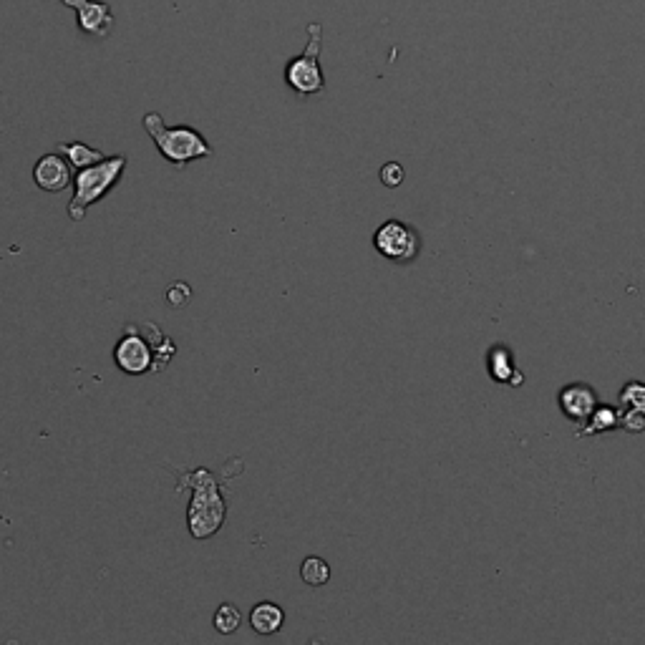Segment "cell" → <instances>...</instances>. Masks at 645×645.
Returning a JSON list of instances; mask_svg holds the SVG:
<instances>
[{"instance_id":"e0dca14e","label":"cell","mask_w":645,"mask_h":645,"mask_svg":"<svg viewBox=\"0 0 645 645\" xmlns=\"http://www.w3.org/2000/svg\"><path fill=\"white\" fill-rule=\"evenodd\" d=\"M212 623H215L217 633L232 635L237 628H240L242 615H240V610H237L232 603H222L220 608H217V613H215V618H212Z\"/></svg>"},{"instance_id":"4fadbf2b","label":"cell","mask_w":645,"mask_h":645,"mask_svg":"<svg viewBox=\"0 0 645 645\" xmlns=\"http://www.w3.org/2000/svg\"><path fill=\"white\" fill-rule=\"evenodd\" d=\"M285 623V613L275 603H257L250 610V625L260 635H275Z\"/></svg>"},{"instance_id":"52a82bcc","label":"cell","mask_w":645,"mask_h":645,"mask_svg":"<svg viewBox=\"0 0 645 645\" xmlns=\"http://www.w3.org/2000/svg\"><path fill=\"white\" fill-rule=\"evenodd\" d=\"M63 6H69L76 11V21H79V31L84 36L91 38H104L111 36L116 26L114 11H111L109 3L104 0H61Z\"/></svg>"},{"instance_id":"d6986e66","label":"cell","mask_w":645,"mask_h":645,"mask_svg":"<svg viewBox=\"0 0 645 645\" xmlns=\"http://www.w3.org/2000/svg\"><path fill=\"white\" fill-rule=\"evenodd\" d=\"M189 300H192V288L187 283H174L172 288L167 290V303L172 310L187 308Z\"/></svg>"},{"instance_id":"8fae6325","label":"cell","mask_w":645,"mask_h":645,"mask_svg":"<svg viewBox=\"0 0 645 645\" xmlns=\"http://www.w3.org/2000/svg\"><path fill=\"white\" fill-rule=\"evenodd\" d=\"M137 328L144 333V338H147L149 346H152L154 351V373L164 371V368L169 366V361L174 358V353H177L174 341L167 336V333L159 331L154 323H137Z\"/></svg>"},{"instance_id":"ffe728a7","label":"cell","mask_w":645,"mask_h":645,"mask_svg":"<svg viewBox=\"0 0 645 645\" xmlns=\"http://www.w3.org/2000/svg\"><path fill=\"white\" fill-rule=\"evenodd\" d=\"M378 177H381V182L386 184V187H401V184H404V167H401L399 162H386L381 167Z\"/></svg>"},{"instance_id":"6da1fadb","label":"cell","mask_w":645,"mask_h":645,"mask_svg":"<svg viewBox=\"0 0 645 645\" xmlns=\"http://www.w3.org/2000/svg\"><path fill=\"white\" fill-rule=\"evenodd\" d=\"M179 484L192 489V502L187 507V527L195 540H210L222 530L227 520V504L222 497L220 482L210 469L179 474Z\"/></svg>"},{"instance_id":"9a60e30c","label":"cell","mask_w":645,"mask_h":645,"mask_svg":"<svg viewBox=\"0 0 645 645\" xmlns=\"http://www.w3.org/2000/svg\"><path fill=\"white\" fill-rule=\"evenodd\" d=\"M300 577L310 588H320L331 580V565L323 557H305L303 565H300Z\"/></svg>"},{"instance_id":"8992f818","label":"cell","mask_w":645,"mask_h":645,"mask_svg":"<svg viewBox=\"0 0 645 645\" xmlns=\"http://www.w3.org/2000/svg\"><path fill=\"white\" fill-rule=\"evenodd\" d=\"M114 363L126 376H147L154 373V351L137 323H126L119 343L114 348Z\"/></svg>"},{"instance_id":"277c9868","label":"cell","mask_w":645,"mask_h":645,"mask_svg":"<svg viewBox=\"0 0 645 645\" xmlns=\"http://www.w3.org/2000/svg\"><path fill=\"white\" fill-rule=\"evenodd\" d=\"M320 46H323V28L320 23H310L308 46L285 66V84L298 96H315L326 89V76L320 69Z\"/></svg>"},{"instance_id":"3957f363","label":"cell","mask_w":645,"mask_h":645,"mask_svg":"<svg viewBox=\"0 0 645 645\" xmlns=\"http://www.w3.org/2000/svg\"><path fill=\"white\" fill-rule=\"evenodd\" d=\"M126 169V157H104L101 162L91 164V167L79 169L74 179V197L69 202V217L74 222H81L89 212V207H94L96 202L104 200L111 189L121 182Z\"/></svg>"},{"instance_id":"ac0fdd59","label":"cell","mask_w":645,"mask_h":645,"mask_svg":"<svg viewBox=\"0 0 645 645\" xmlns=\"http://www.w3.org/2000/svg\"><path fill=\"white\" fill-rule=\"evenodd\" d=\"M620 429H625L628 434H643L645 416L640 414V411H633V409H620Z\"/></svg>"},{"instance_id":"7c38bea8","label":"cell","mask_w":645,"mask_h":645,"mask_svg":"<svg viewBox=\"0 0 645 645\" xmlns=\"http://www.w3.org/2000/svg\"><path fill=\"white\" fill-rule=\"evenodd\" d=\"M620 429V409L618 406H595L593 414L588 416V421L580 424V429L575 431V436H600L608 434V431Z\"/></svg>"},{"instance_id":"ba28073f","label":"cell","mask_w":645,"mask_h":645,"mask_svg":"<svg viewBox=\"0 0 645 645\" xmlns=\"http://www.w3.org/2000/svg\"><path fill=\"white\" fill-rule=\"evenodd\" d=\"M557 404H560V411L565 414V419L575 421V424H583L588 421V416L593 414L595 406L600 404L598 394H595L593 386L583 381L567 383L565 389L557 394Z\"/></svg>"},{"instance_id":"7a4b0ae2","label":"cell","mask_w":645,"mask_h":645,"mask_svg":"<svg viewBox=\"0 0 645 645\" xmlns=\"http://www.w3.org/2000/svg\"><path fill=\"white\" fill-rule=\"evenodd\" d=\"M144 129L152 137L157 152L174 167H187L189 162H197V159L215 157V149L210 147V142L197 129H192V126H167L162 114H157V111H149L144 116Z\"/></svg>"},{"instance_id":"30bf717a","label":"cell","mask_w":645,"mask_h":645,"mask_svg":"<svg viewBox=\"0 0 645 645\" xmlns=\"http://www.w3.org/2000/svg\"><path fill=\"white\" fill-rule=\"evenodd\" d=\"M487 368H489V376H492L494 381L504 383V386H514V389H517V386L525 383V376H522V373L517 371V366H514L512 351H509L507 346H502V343H497V346L489 351Z\"/></svg>"},{"instance_id":"5bb4252c","label":"cell","mask_w":645,"mask_h":645,"mask_svg":"<svg viewBox=\"0 0 645 645\" xmlns=\"http://www.w3.org/2000/svg\"><path fill=\"white\" fill-rule=\"evenodd\" d=\"M58 154H63V157H66V162L74 164L76 169L91 167V164L101 162V159L106 157L104 152H99V149L89 147V144H84V142L61 144V147H58Z\"/></svg>"},{"instance_id":"9c48e42d","label":"cell","mask_w":645,"mask_h":645,"mask_svg":"<svg viewBox=\"0 0 645 645\" xmlns=\"http://www.w3.org/2000/svg\"><path fill=\"white\" fill-rule=\"evenodd\" d=\"M33 182L38 184V189L43 192H51V195H58L63 189H69L74 184V177H71V167L66 162L63 154H43L41 159L33 167Z\"/></svg>"},{"instance_id":"2e32d148","label":"cell","mask_w":645,"mask_h":645,"mask_svg":"<svg viewBox=\"0 0 645 645\" xmlns=\"http://www.w3.org/2000/svg\"><path fill=\"white\" fill-rule=\"evenodd\" d=\"M620 409H633L645 416V383L643 381H628L620 391Z\"/></svg>"},{"instance_id":"5b68a950","label":"cell","mask_w":645,"mask_h":645,"mask_svg":"<svg viewBox=\"0 0 645 645\" xmlns=\"http://www.w3.org/2000/svg\"><path fill=\"white\" fill-rule=\"evenodd\" d=\"M373 247L378 255L391 260V263L406 265L416 260L421 250L419 232L401 220H386L376 232H373Z\"/></svg>"}]
</instances>
